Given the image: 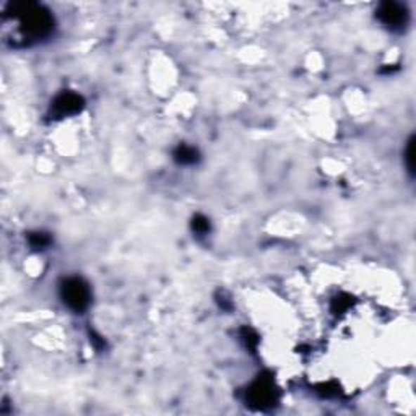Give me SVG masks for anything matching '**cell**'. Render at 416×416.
I'll use <instances>...</instances> for the list:
<instances>
[{"label":"cell","mask_w":416,"mask_h":416,"mask_svg":"<svg viewBox=\"0 0 416 416\" xmlns=\"http://www.w3.org/2000/svg\"><path fill=\"white\" fill-rule=\"evenodd\" d=\"M12 12L13 18L20 20L23 31L31 38H44L54 28V22H52L49 12L41 5L31 2L15 4L12 5Z\"/></svg>","instance_id":"6da1fadb"},{"label":"cell","mask_w":416,"mask_h":416,"mask_svg":"<svg viewBox=\"0 0 416 416\" xmlns=\"http://www.w3.org/2000/svg\"><path fill=\"white\" fill-rule=\"evenodd\" d=\"M60 294H62V299H64V303L75 312L85 311L91 299L88 285L83 282L82 278H77V277L67 278L62 282Z\"/></svg>","instance_id":"7a4b0ae2"},{"label":"cell","mask_w":416,"mask_h":416,"mask_svg":"<svg viewBox=\"0 0 416 416\" xmlns=\"http://www.w3.org/2000/svg\"><path fill=\"white\" fill-rule=\"evenodd\" d=\"M278 400L277 389L270 377H259L247 390V403L256 410H267Z\"/></svg>","instance_id":"3957f363"},{"label":"cell","mask_w":416,"mask_h":416,"mask_svg":"<svg viewBox=\"0 0 416 416\" xmlns=\"http://www.w3.org/2000/svg\"><path fill=\"white\" fill-rule=\"evenodd\" d=\"M377 18L389 28L397 30L407 25L408 10L397 2H384L377 8Z\"/></svg>","instance_id":"277c9868"},{"label":"cell","mask_w":416,"mask_h":416,"mask_svg":"<svg viewBox=\"0 0 416 416\" xmlns=\"http://www.w3.org/2000/svg\"><path fill=\"white\" fill-rule=\"evenodd\" d=\"M85 101L80 95L77 93H62L56 98V101L52 103V112L57 117H65V116H74V114L80 112Z\"/></svg>","instance_id":"5b68a950"},{"label":"cell","mask_w":416,"mask_h":416,"mask_svg":"<svg viewBox=\"0 0 416 416\" xmlns=\"http://www.w3.org/2000/svg\"><path fill=\"white\" fill-rule=\"evenodd\" d=\"M174 160L179 164H194L199 161V152L194 147H187V145H179L174 152Z\"/></svg>","instance_id":"8992f818"},{"label":"cell","mask_w":416,"mask_h":416,"mask_svg":"<svg viewBox=\"0 0 416 416\" xmlns=\"http://www.w3.org/2000/svg\"><path fill=\"white\" fill-rule=\"evenodd\" d=\"M28 242L33 249H46L51 244V236H49V234L41 233V231L30 233Z\"/></svg>","instance_id":"52a82bcc"},{"label":"cell","mask_w":416,"mask_h":416,"mask_svg":"<svg viewBox=\"0 0 416 416\" xmlns=\"http://www.w3.org/2000/svg\"><path fill=\"white\" fill-rule=\"evenodd\" d=\"M192 230L199 234V236H204V234H207L208 231H210V223H208V220L205 216L197 215L194 218V221H192Z\"/></svg>","instance_id":"ba28073f"},{"label":"cell","mask_w":416,"mask_h":416,"mask_svg":"<svg viewBox=\"0 0 416 416\" xmlns=\"http://www.w3.org/2000/svg\"><path fill=\"white\" fill-rule=\"evenodd\" d=\"M415 140L412 138L408 142V148H407V166L410 169V173H413V168H415Z\"/></svg>","instance_id":"9c48e42d"}]
</instances>
